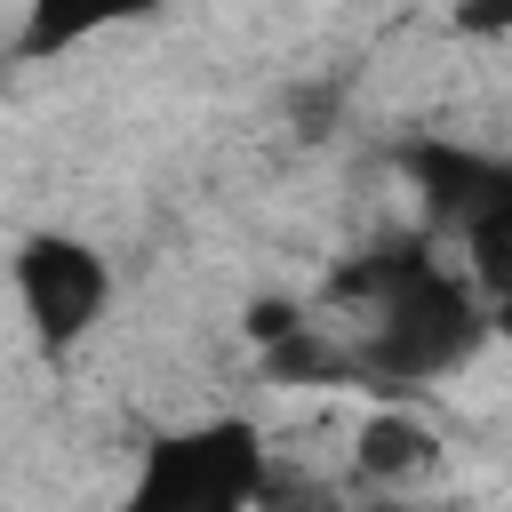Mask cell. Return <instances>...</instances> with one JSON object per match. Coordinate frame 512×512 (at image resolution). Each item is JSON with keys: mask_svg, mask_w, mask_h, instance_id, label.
Instances as JSON below:
<instances>
[{"mask_svg": "<svg viewBox=\"0 0 512 512\" xmlns=\"http://www.w3.org/2000/svg\"><path fill=\"white\" fill-rule=\"evenodd\" d=\"M328 296L344 304V336H336V352H344L360 376H384V384L440 376V368H456V360L480 344V312H472V296H464L424 248L368 256V264L336 272Z\"/></svg>", "mask_w": 512, "mask_h": 512, "instance_id": "obj_1", "label": "cell"}, {"mask_svg": "<svg viewBox=\"0 0 512 512\" xmlns=\"http://www.w3.org/2000/svg\"><path fill=\"white\" fill-rule=\"evenodd\" d=\"M264 480H272V464H264L256 432L216 416V424L152 440L112 512H248V504H264Z\"/></svg>", "mask_w": 512, "mask_h": 512, "instance_id": "obj_2", "label": "cell"}, {"mask_svg": "<svg viewBox=\"0 0 512 512\" xmlns=\"http://www.w3.org/2000/svg\"><path fill=\"white\" fill-rule=\"evenodd\" d=\"M104 296H112V272H104V256H96L88 240H72V232H32V240L16 248V304H24V320H32L40 344H80V336L96 328Z\"/></svg>", "mask_w": 512, "mask_h": 512, "instance_id": "obj_3", "label": "cell"}, {"mask_svg": "<svg viewBox=\"0 0 512 512\" xmlns=\"http://www.w3.org/2000/svg\"><path fill=\"white\" fill-rule=\"evenodd\" d=\"M408 168L432 192V208H448L456 224H480L496 200H512V168L504 160H480V152H456V144H424Z\"/></svg>", "mask_w": 512, "mask_h": 512, "instance_id": "obj_4", "label": "cell"}, {"mask_svg": "<svg viewBox=\"0 0 512 512\" xmlns=\"http://www.w3.org/2000/svg\"><path fill=\"white\" fill-rule=\"evenodd\" d=\"M360 472L368 480H416V472H432V432L416 424V416H400V408H384V416H368L360 424Z\"/></svg>", "mask_w": 512, "mask_h": 512, "instance_id": "obj_5", "label": "cell"}, {"mask_svg": "<svg viewBox=\"0 0 512 512\" xmlns=\"http://www.w3.org/2000/svg\"><path fill=\"white\" fill-rule=\"evenodd\" d=\"M464 248H472V280L496 304H512V200H496L480 224H464Z\"/></svg>", "mask_w": 512, "mask_h": 512, "instance_id": "obj_6", "label": "cell"}, {"mask_svg": "<svg viewBox=\"0 0 512 512\" xmlns=\"http://www.w3.org/2000/svg\"><path fill=\"white\" fill-rule=\"evenodd\" d=\"M304 328H312V320H304L296 304H280V296H272V304H248V336H256L264 352H280V344H288V336H304Z\"/></svg>", "mask_w": 512, "mask_h": 512, "instance_id": "obj_7", "label": "cell"}, {"mask_svg": "<svg viewBox=\"0 0 512 512\" xmlns=\"http://www.w3.org/2000/svg\"><path fill=\"white\" fill-rule=\"evenodd\" d=\"M80 32H96V16H64V8H40V16H32V32H24V48H32V56H48V48L80 40Z\"/></svg>", "mask_w": 512, "mask_h": 512, "instance_id": "obj_8", "label": "cell"}, {"mask_svg": "<svg viewBox=\"0 0 512 512\" xmlns=\"http://www.w3.org/2000/svg\"><path fill=\"white\" fill-rule=\"evenodd\" d=\"M456 24H464V32H512V8H464Z\"/></svg>", "mask_w": 512, "mask_h": 512, "instance_id": "obj_9", "label": "cell"}, {"mask_svg": "<svg viewBox=\"0 0 512 512\" xmlns=\"http://www.w3.org/2000/svg\"><path fill=\"white\" fill-rule=\"evenodd\" d=\"M504 328H512V304H504Z\"/></svg>", "mask_w": 512, "mask_h": 512, "instance_id": "obj_10", "label": "cell"}, {"mask_svg": "<svg viewBox=\"0 0 512 512\" xmlns=\"http://www.w3.org/2000/svg\"><path fill=\"white\" fill-rule=\"evenodd\" d=\"M376 512H400V504H376Z\"/></svg>", "mask_w": 512, "mask_h": 512, "instance_id": "obj_11", "label": "cell"}]
</instances>
